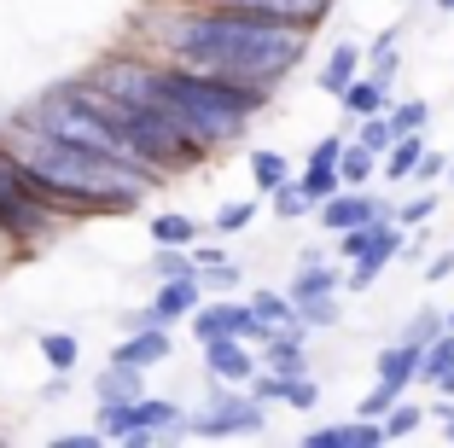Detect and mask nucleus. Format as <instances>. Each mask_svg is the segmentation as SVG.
<instances>
[{
  "label": "nucleus",
  "mask_w": 454,
  "mask_h": 448,
  "mask_svg": "<svg viewBox=\"0 0 454 448\" xmlns=\"http://www.w3.org/2000/svg\"><path fill=\"white\" fill-rule=\"evenodd\" d=\"M373 169H379V152L373 145H344L338 152V175H344V186H361V181H373Z\"/></svg>",
  "instance_id": "obj_24"
},
{
  "label": "nucleus",
  "mask_w": 454,
  "mask_h": 448,
  "mask_svg": "<svg viewBox=\"0 0 454 448\" xmlns=\"http://www.w3.org/2000/svg\"><path fill=\"white\" fill-rule=\"evenodd\" d=\"M163 356H169V332L163 326H134V338L117 350V361H129V367H152Z\"/></svg>",
  "instance_id": "obj_17"
},
{
  "label": "nucleus",
  "mask_w": 454,
  "mask_h": 448,
  "mask_svg": "<svg viewBox=\"0 0 454 448\" xmlns=\"http://www.w3.org/2000/svg\"><path fill=\"white\" fill-rule=\"evenodd\" d=\"M449 332H454V309H449Z\"/></svg>",
  "instance_id": "obj_42"
},
{
  "label": "nucleus",
  "mask_w": 454,
  "mask_h": 448,
  "mask_svg": "<svg viewBox=\"0 0 454 448\" xmlns=\"http://www.w3.org/2000/svg\"><path fill=\"white\" fill-rule=\"evenodd\" d=\"M192 332H199V343H210V338H256V343H268L274 338V326H268L251 303H199L192 309Z\"/></svg>",
  "instance_id": "obj_6"
},
{
  "label": "nucleus",
  "mask_w": 454,
  "mask_h": 448,
  "mask_svg": "<svg viewBox=\"0 0 454 448\" xmlns=\"http://www.w3.org/2000/svg\"><path fill=\"white\" fill-rule=\"evenodd\" d=\"M297 315H303V326H333V320H338V297H315V303H297Z\"/></svg>",
  "instance_id": "obj_37"
},
{
  "label": "nucleus",
  "mask_w": 454,
  "mask_h": 448,
  "mask_svg": "<svg viewBox=\"0 0 454 448\" xmlns=\"http://www.w3.org/2000/svg\"><path fill=\"white\" fill-rule=\"evenodd\" d=\"M356 76H361V47H356V41H338L333 59L321 65V88L333 93V99H344V88H349Z\"/></svg>",
  "instance_id": "obj_16"
},
{
  "label": "nucleus",
  "mask_w": 454,
  "mask_h": 448,
  "mask_svg": "<svg viewBox=\"0 0 454 448\" xmlns=\"http://www.w3.org/2000/svg\"><path fill=\"white\" fill-rule=\"evenodd\" d=\"M41 356L53 361L59 373H65V367H76V338H70V332H47V338H41Z\"/></svg>",
  "instance_id": "obj_33"
},
{
  "label": "nucleus",
  "mask_w": 454,
  "mask_h": 448,
  "mask_svg": "<svg viewBox=\"0 0 454 448\" xmlns=\"http://www.w3.org/2000/svg\"><path fill=\"white\" fill-rule=\"evenodd\" d=\"M18 158L29 163L35 175V198L53 204V210H82V216H99V210H134L146 198L152 181V163H134L117 158V152H94V145H76L53 129H29Z\"/></svg>",
  "instance_id": "obj_2"
},
{
  "label": "nucleus",
  "mask_w": 454,
  "mask_h": 448,
  "mask_svg": "<svg viewBox=\"0 0 454 448\" xmlns=\"http://www.w3.org/2000/svg\"><path fill=\"white\" fill-rule=\"evenodd\" d=\"M431 413H437V420H442V436H449V443H454V396H449V402H442V408H431Z\"/></svg>",
  "instance_id": "obj_40"
},
{
  "label": "nucleus",
  "mask_w": 454,
  "mask_h": 448,
  "mask_svg": "<svg viewBox=\"0 0 454 448\" xmlns=\"http://www.w3.org/2000/svg\"><path fill=\"white\" fill-rule=\"evenodd\" d=\"M419 158H426V134H402V140L385 152V181H414Z\"/></svg>",
  "instance_id": "obj_19"
},
{
  "label": "nucleus",
  "mask_w": 454,
  "mask_h": 448,
  "mask_svg": "<svg viewBox=\"0 0 454 448\" xmlns=\"http://www.w3.org/2000/svg\"><path fill=\"white\" fill-rule=\"evenodd\" d=\"M396 251H402V222H385V227H379V239H373V245H367V251H361L356 263H349L344 286H349V291H367L379 274H385V263H390Z\"/></svg>",
  "instance_id": "obj_11"
},
{
  "label": "nucleus",
  "mask_w": 454,
  "mask_h": 448,
  "mask_svg": "<svg viewBox=\"0 0 454 448\" xmlns=\"http://www.w3.org/2000/svg\"><path fill=\"white\" fill-rule=\"evenodd\" d=\"M402 396H408V390H396V384H385V379H379V384H373V390L361 396V408H356V413H367V420H385V413H390V408H396Z\"/></svg>",
  "instance_id": "obj_31"
},
{
  "label": "nucleus",
  "mask_w": 454,
  "mask_h": 448,
  "mask_svg": "<svg viewBox=\"0 0 454 448\" xmlns=\"http://www.w3.org/2000/svg\"><path fill=\"white\" fill-rule=\"evenodd\" d=\"M379 216H396V210H390L385 198L361 193V186H344V193H333L321 204V227L326 233H349V227H367V222H379Z\"/></svg>",
  "instance_id": "obj_7"
},
{
  "label": "nucleus",
  "mask_w": 454,
  "mask_h": 448,
  "mask_svg": "<svg viewBox=\"0 0 454 448\" xmlns=\"http://www.w3.org/2000/svg\"><path fill=\"white\" fill-rule=\"evenodd\" d=\"M204 361H210V373L222 384H251L256 373V361H251V350H245V338H210L204 343Z\"/></svg>",
  "instance_id": "obj_13"
},
{
  "label": "nucleus",
  "mask_w": 454,
  "mask_h": 448,
  "mask_svg": "<svg viewBox=\"0 0 454 448\" xmlns=\"http://www.w3.org/2000/svg\"><path fill=\"white\" fill-rule=\"evenodd\" d=\"M390 122H396V134H426L431 106L426 99H402V106H390Z\"/></svg>",
  "instance_id": "obj_30"
},
{
  "label": "nucleus",
  "mask_w": 454,
  "mask_h": 448,
  "mask_svg": "<svg viewBox=\"0 0 454 448\" xmlns=\"http://www.w3.org/2000/svg\"><path fill=\"white\" fill-rule=\"evenodd\" d=\"M303 186L309 198H315V204H326V198L333 193H344V175H338V158H309V169H303Z\"/></svg>",
  "instance_id": "obj_20"
},
{
  "label": "nucleus",
  "mask_w": 454,
  "mask_h": 448,
  "mask_svg": "<svg viewBox=\"0 0 454 448\" xmlns=\"http://www.w3.org/2000/svg\"><path fill=\"white\" fill-rule=\"evenodd\" d=\"M152 239H158V245H192V239H199V222H187V216H152Z\"/></svg>",
  "instance_id": "obj_26"
},
{
  "label": "nucleus",
  "mask_w": 454,
  "mask_h": 448,
  "mask_svg": "<svg viewBox=\"0 0 454 448\" xmlns=\"http://www.w3.org/2000/svg\"><path fill=\"white\" fill-rule=\"evenodd\" d=\"M419 379L437 384L442 396H454V332H442L437 343H426V361H419Z\"/></svg>",
  "instance_id": "obj_18"
},
{
  "label": "nucleus",
  "mask_w": 454,
  "mask_h": 448,
  "mask_svg": "<svg viewBox=\"0 0 454 448\" xmlns=\"http://www.w3.org/2000/svg\"><path fill=\"white\" fill-rule=\"evenodd\" d=\"M396 140H402V134H396V122H390V111H379V117H361V145H373L379 158H385Z\"/></svg>",
  "instance_id": "obj_29"
},
{
  "label": "nucleus",
  "mask_w": 454,
  "mask_h": 448,
  "mask_svg": "<svg viewBox=\"0 0 454 448\" xmlns=\"http://www.w3.org/2000/svg\"><path fill=\"white\" fill-rule=\"evenodd\" d=\"M449 274H454V251H437V256H431V268H426V279H431V286H442Z\"/></svg>",
  "instance_id": "obj_39"
},
{
  "label": "nucleus",
  "mask_w": 454,
  "mask_h": 448,
  "mask_svg": "<svg viewBox=\"0 0 454 448\" xmlns=\"http://www.w3.org/2000/svg\"><path fill=\"white\" fill-rule=\"evenodd\" d=\"M338 286H344V279H338L333 268H321V263H309L303 274L292 279V303H315V297H338Z\"/></svg>",
  "instance_id": "obj_22"
},
{
  "label": "nucleus",
  "mask_w": 454,
  "mask_h": 448,
  "mask_svg": "<svg viewBox=\"0 0 454 448\" xmlns=\"http://www.w3.org/2000/svg\"><path fill=\"white\" fill-rule=\"evenodd\" d=\"M158 88H163V111L187 134H199L204 145H222L233 134H245V122L274 93V88H245V82H227V76H204L192 65H163Z\"/></svg>",
  "instance_id": "obj_3"
},
{
  "label": "nucleus",
  "mask_w": 454,
  "mask_h": 448,
  "mask_svg": "<svg viewBox=\"0 0 454 448\" xmlns=\"http://www.w3.org/2000/svg\"><path fill=\"white\" fill-rule=\"evenodd\" d=\"M251 222H256V204L245 198V204H227V210L215 216V233H245Z\"/></svg>",
  "instance_id": "obj_35"
},
{
  "label": "nucleus",
  "mask_w": 454,
  "mask_h": 448,
  "mask_svg": "<svg viewBox=\"0 0 454 448\" xmlns=\"http://www.w3.org/2000/svg\"><path fill=\"white\" fill-rule=\"evenodd\" d=\"M449 181H454V158H449Z\"/></svg>",
  "instance_id": "obj_43"
},
{
  "label": "nucleus",
  "mask_w": 454,
  "mask_h": 448,
  "mask_svg": "<svg viewBox=\"0 0 454 448\" xmlns=\"http://www.w3.org/2000/svg\"><path fill=\"white\" fill-rule=\"evenodd\" d=\"M442 332H449V315H437V309H419V315L408 320V326H402V338H408V343H419V350H426V343H437Z\"/></svg>",
  "instance_id": "obj_28"
},
{
  "label": "nucleus",
  "mask_w": 454,
  "mask_h": 448,
  "mask_svg": "<svg viewBox=\"0 0 454 448\" xmlns=\"http://www.w3.org/2000/svg\"><path fill=\"white\" fill-rule=\"evenodd\" d=\"M419 361H426V350H419V343H390L385 356H379V379L385 384H396V390H408V384L419 379Z\"/></svg>",
  "instance_id": "obj_14"
},
{
  "label": "nucleus",
  "mask_w": 454,
  "mask_h": 448,
  "mask_svg": "<svg viewBox=\"0 0 454 448\" xmlns=\"http://www.w3.org/2000/svg\"><path fill=\"white\" fill-rule=\"evenodd\" d=\"M199 436H239V431H262V396H222L204 420H192Z\"/></svg>",
  "instance_id": "obj_8"
},
{
  "label": "nucleus",
  "mask_w": 454,
  "mask_h": 448,
  "mask_svg": "<svg viewBox=\"0 0 454 448\" xmlns=\"http://www.w3.org/2000/svg\"><path fill=\"white\" fill-rule=\"evenodd\" d=\"M222 6H239V12H256V18H274V24H297V29H315L326 24L338 0H222Z\"/></svg>",
  "instance_id": "obj_9"
},
{
  "label": "nucleus",
  "mask_w": 454,
  "mask_h": 448,
  "mask_svg": "<svg viewBox=\"0 0 454 448\" xmlns=\"http://www.w3.org/2000/svg\"><path fill=\"white\" fill-rule=\"evenodd\" d=\"M251 175H256V186H262V193H280V186L292 181V169H286L280 152H251Z\"/></svg>",
  "instance_id": "obj_25"
},
{
  "label": "nucleus",
  "mask_w": 454,
  "mask_h": 448,
  "mask_svg": "<svg viewBox=\"0 0 454 448\" xmlns=\"http://www.w3.org/2000/svg\"><path fill=\"white\" fill-rule=\"evenodd\" d=\"M419 425H426V408H414V402H408V396H402L396 408L385 413V436H390V443H402V436H414Z\"/></svg>",
  "instance_id": "obj_27"
},
{
  "label": "nucleus",
  "mask_w": 454,
  "mask_h": 448,
  "mask_svg": "<svg viewBox=\"0 0 454 448\" xmlns=\"http://www.w3.org/2000/svg\"><path fill=\"white\" fill-rule=\"evenodd\" d=\"M152 274H158V279H187V274H199V268L181 256V245H158V263H152Z\"/></svg>",
  "instance_id": "obj_32"
},
{
  "label": "nucleus",
  "mask_w": 454,
  "mask_h": 448,
  "mask_svg": "<svg viewBox=\"0 0 454 448\" xmlns=\"http://www.w3.org/2000/svg\"><path fill=\"white\" fill-rule=\"evenodd\" d=\"M251 309H256V315H262L274 332L303 326V315H297V303H292V291H256V297H251Z\"/></svg>",
  "instance_id": "obj_21"
},
{
  "label": "nucleus",
  "mask_w": 454,
  "mask_h": 448,
  "mask_svg": "<svg viewBox=\"0 0 454 448\" xmlns=\"http://www.w3.org/2000/svg\"><path fill=\"white\" fill-rule=\"evenodd\" d=\"M268 198H274V210H280L286 222H292V216H303V210H315V198H309L303 186H292V181H286L280 193H268Z\"/></svg>",
  "instance_id": "obj_34"
},
{
  "label": "nucleus",
  "mask_w": 454,
  "mask_h": 448,
  "mask_svg": "<svg viewBox=\"0 0 454 448\" xmlns=\"http://www.w3.org/2000/svg\"><path fill=\"white\" fill-rule=\"evenodd\" d=\"M204 297H199V274H187V279H163V291L152 297V309L134 326H169V320H181V315H192Z\"/></svg>",
  "instance_id": "obj_10"
},
{
  "label": "nucleus",
  "mask_w": 454,
  "mask_h": 448,
  "mask_svg": "<svg viewBox=\"0 0 454 448\" xmlns=\"http://www.w3.org/2000/svg\"><path fill=\"white\" fill-rule=\"evenodd\" d=\"M94 390H99V402H134V396H140V367L117 361L111 373H99V379H94Z\"/></svg>",
  "instance_id": "obj_23"
},
{
  "label": "nucleus",
  "mask_w": 454,
  "mask_h": 448,
  "mask_svg": "<svg viewBox=\"0 0 454 448\" xmlns=\"http://www.w3.org/2000/svg\"><path fill=\"white\" fill-rule=\"evenodd\" d=\"M303 443L309 448H379V443H390V436H385V420L356 413V420H344V425H321V431H309Z\"/></svg>",
  "instance_id": "obj_12"
},
{
  "label": "nucleus",
  "mask_w": 454,
  "mask_h": 448,
  "mask_svg": "<svg viewBox=\"0 0 454 448\" xmlns=\"http://www.w3.org/2000/svg\"><path fill=\"white\" fill-rule=\"evenodd\" d=\"M181 425V408L163 396H134V402H99V436H152Z\"/></svg>",
  "instance_id": "obj_5"
},
{
  "label": "nucleus",
  "mask_w": 454,
  "mask_h": 448,
  "mask_svg": "<svg viewBox=\"0 0 454 448\" xmlns=\"http://www.w3.org/2000/svg\"><path fill=\"white\" fill-rule=\"evenodd\" d=\"M442 175H449V158H442V152H431V145H426V158H419L414 181H442Z\"/></svg>",
  "instance_id": "obj_38"
},
{
  "label": "nucleus",
  "mask_w": 454,
  "mask_h": 448,
  "mask_svg": "<svg viewBox=\"0 0 454 448\" xmlns=\"http://www.w3.org/2000/svg\"><path fill=\"white\" fill-rule=\"evenodd\" d=\"M169 53L175 65H192L204 76H227L245 88H274L280 76H292L309 53V29L274 24V18L239 12V6H199V12L175 18L169 29Z\"/></svg>",
  "instance_id": "obj_1"
},
{
  "label": "nucleus",
  "mask_w": 454,
  "mask_h": 448,
  "mask_svg": "<svg viewBox=\"0 0 454 448\" xmlns=\"http://www.w3.org/2000/svg\"><path fill=\"white\" fill-rule=\"evenodd\" d=\"M431 216H437V193H419V198H408V204L396 210V222L402 227H419V222H431Z\"/></svg>",
  "instance_id": "obj_36"
},
{
  "label": "nucleus",
  "mask_w": 454,
  "mask_h": 448,
  "mask_svg": "<svg viewBox=\"0 0 454 448\" xmlns=\"http://www.w3.org/2000/svg\"><path fill=\"white\" fill-rule=\"evenodd\" d=\"M53 227V204L35 198V175L18 152H0V233L12 239H35Z\"/></svg>",
  "instance_id": "obj_4"
},
{
  "label": "nucleus",
  "mask_w": 454,
  "mask_h": 448,
  "mask_svg": "<svg viewBox=\"0 0 454 448\" xmlns=\"http://www.w3.org/2000/svg\"><path fill=\"white\" fill-rule=\"evenodd\" d=\"M344 111L349 117H379V111H390V82L385 76H356L344 88Z\"/></svg>",
  "instance_id": "obj_15"
},
{
  "label": "nucleus",
  "mask_w": 454,
  "mask_h": 448,
  "mask_svg": "<svg viewBox=\"0 0 454 448\" xmlns=\"http://www.w3.org/2000/svg\"><path fill=\"white\" fill-rule=\"evenodd\" d=\"M437 12H454V0H437Z\"/></svg>",
  "instance_id": "obj_41"
}]
</instances>
